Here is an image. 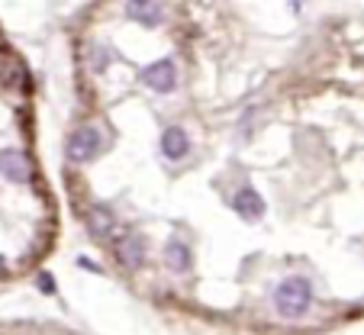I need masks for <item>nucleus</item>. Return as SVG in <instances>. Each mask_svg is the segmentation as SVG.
<instances>
[{
  "instance_id": "1a4fd4ad",
  "label": "nucleus",
  "mask_w": 364,
  "mask_h": 335,
  "mask_svg": "<svg viewBox=\"0 0 364 335\" xmlns=\"http://www.w3.org/2000/svg\"><path fill=\"white\" fill-rule=\"evenodd\" d=\"M165 261H168V267H171L174 274L191 271V248H187V242H181V239H171V242H168Z\"/></svg>"
},
{
  "instance_id": "0eeeda50",
  "label": "nucleus",
  "mask_w": 364,
  "mask_h": 335,
  "mask_svg": "<svg viewBox=\"0 0 364 335\" xmlns=\"http://www.w3.org/2000/svg\"><path fill=\"white\" fill-rule=\"evenodd\" d=\"M117 258L126 271H139V267L145 265V242L139 239V235H126V239H119Z\"/></svg>"
},
{
  "instance_id": "6e6552de",
  "label": "nucleus",
  "mask_w": 364,
  "mask_h": 335,
  "mask_svg": "<svg viewBox=\"0 0 364 335\" xmlns=\"http://www.w3.org/2000/svg\"><path fill=\"white\" fill-rule=\"evenodd\" d=\"M187 151H191V139H187V132L181 126H171V129L161 132V155L168 161H181Z\"/></svg>"
},
{
  "instance_id": "39448f33",
  "label": "nucleus",
  "mask_w": 364,
  "mask_h": 335,
  "mask_svg": "<svg viewBox=\"0 0 364 335\" xmlns=\"http://www.w3.org/2000/svg\"><path fill=\"white\" fill-rule=\"evenodd\" d=\"M229 206H232L245 223H258V219L264 216V200L255 187H242V191H235L232 200H229Z\"/></svg>"
},
{
  "instance_id": "20e7f679",
  "label": "nucleus",
  "mask_w": 364,
  "mask_h": 335,
  "mask_svg": "<svg viewBox=\"0 0 364 335\" xmlns=\"http://www.w3.org/2000/svg\"><path fill=\"white\" fill-rule=\"evenodd\" d=\"M142 81H145V87H151L155 94H171L174 84H178V68H174L171 58H161V62L149 65V68L142 71Z\"/></svg>"
},
{
  "instance_id": "9b49d317",
  "label": "nucleus",
  "mask_w": 364,
  "mask_h": 335,
  "mask_svg": "<svg viewBox=\"0 0 364 335\" xmlns=\"http://www.w3.org/2000/svg\"><path fill=\"white\" fill-rule=\"evenodd\" d=\"M39 287L46 290V294H52V290H55V284H52V277H48V274H39Z\"/></svg>"
},
{
  "instance_id": "9d476101",
  "label": "nucleus",
  "mask_w": 364,
  "mask_h": 335,
  "mask_svg": "<svg viewBox=\"0 0 364 335\" xmlns=\"http://www.w3.org/2000/svg\"><path fill=\"white\" fill-rule=\"evenodd\" d=\"M87 223H90V233H94L97 239H107V235L113 233V213L107 210V206H103V203L90 206V213H87Z\"/></svg>"
},
{
  "instance_id": "7ed1b4c3",
  "label": "nucleus",
  "mask_w": 364,
  "mask_h": 335,
  "mask_svg": "<svg viewBox=\"0 0 364 335\" xmlns=\"http://www.w3.org/2000/svg\"><path fill=\"white\" fill-rule=\"evenodd\" d=\"M0 178L14 181V184H29L33 181V161L20 149H4L0 151Z\"/></svg>"
},
{
  "instance_id": "423d86ee",
  "label": "nucleus",
  "mask_w": 364,
  "mask_h": 335,
  "mask_svg": "<svg viewBox=\"0 0 364 335\" xmlns=\"http://www.w3.org/2000/svg\"><path fill=\"white\" fill-rule=\"evenodd\" d=\"M126 16L142 26H161L165 23V10L155 0H126Z\"/></svg>"
},
{
  "instance_id": "f03ea898",
  "label": "nucleus",
  "mask_w": 364,
  "mask_h": 335,
  "mask_svg": "<svg viewBox=\"0 0 364 335\" xmlns=\"http://www.w3.org/2000/svg\"><path fill=\"white\" fill-rule=\"evenodd\" d=\"M100 151H103V136L97 126H81V129H75L68 136V142H65V155H68L71 164H87V161H94Z\"/></svg>"
},
{
  "instance_id": "f257e3e1",
  "label": "nucleus",
  "mask_w": 364,
  "mask_h": 335,
  "mask_svg": "<svg viewBox=\"0 0 364 335\" xmlns=\"http://www.w3.org/2000/svg\"><path fill=\"white\" fill-rule=\"evenodd\" d=\"M271 300H274L277 316H284V319H300L309 309V303H313V287H309L306 277H284L274 287Z\"/></svg>"
}]
</instances>
